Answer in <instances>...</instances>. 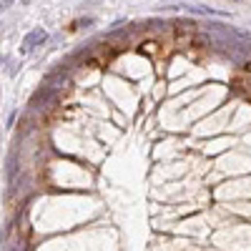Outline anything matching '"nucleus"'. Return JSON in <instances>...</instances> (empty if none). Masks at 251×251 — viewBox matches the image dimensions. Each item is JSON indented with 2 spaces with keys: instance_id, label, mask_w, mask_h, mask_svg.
<instances>
[{
  "instance_id": "obj_1",
  "label": "nucleus",
  "mask_w": 251,
  "mask_h": 251,
  "mask_svg": "<svg viewBox=\"0 0 251 251\" xmlns=\"http://www.w3.org/2000/svg\"><path fill=\"white\" fill-rule=\"evenodd\" d=\"M46 38H48V35H46V31H40V28H35L33 33H28V35H25V40H23V53L33 50V48L38 46V43H40V40H46Z\"/></svg>"
}]
</instances>
